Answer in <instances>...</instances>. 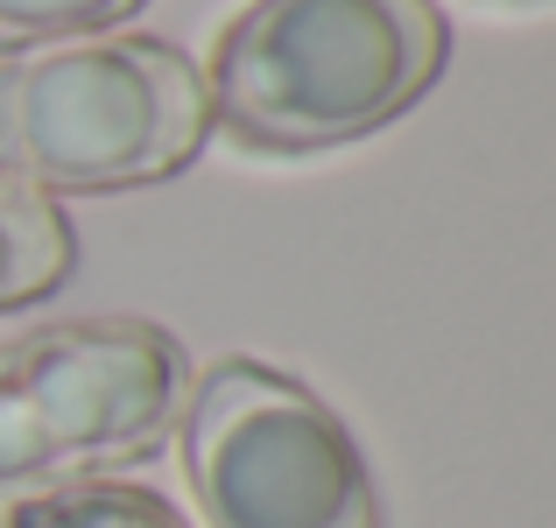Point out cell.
<instances>
[{
    "instance_id": "obj_5",
    "label": "cell",
    "mask_w": 556,
    "mask_h": 528,
    "mask_svg": "<svg viewBox=\"0 0 556 528\" xmlns=\"http://www.w3.org/2000/svg\"><path fill=\"white\" fill-rule=\"evenodd\" d=\"M71 254H78L71 218L56 212L42 190L0 176V317L36 303V297H50L71 275Z\"/></svg>"
},
{
    "instance_id": "obj_6",
    "label": "cell",
    "mask_w": 556,
    "mask_h": 528,
    "mask_svg": "<svg viewBox=\"0 0 556 528\" xmlns=\"http://www.w3.org/2000/svg\"><path fill=\"white\" fill-rule=\"evenodd\" d=\"M8 528H184V515L163 493L127 487V479H71V487L22 501Z\"/></svg>"
},
{
    "instance_id": "obj_7",
    "label": "cell",
    "mask_w": 556,
    "mask_h": 528,
    "mask_svg": "<svg viewBox=\"0 0 556 528\" xmlns=\"http://www.w3.org/2000/svg\"><path fill=\"white\" fill-rule=\"evenodd\" d=\"M141 0H0V50H50L135 14Z\"/></svg>"
},
{
    "instance_id": "obj_3",
    "label": "cell",
    "mask_w": 556,
    "mask_h": 528,
    "mask_svg": "<svg viewBox=\"0 0 556 528\" xmlns=\"http://www.w3.org/2000/svg\"><path fill=\"white\" fill-rule=\"evenodd\" d=\"M190 402V360L149 317H64L0 345V493L149 458Z\"/></svg>"
},
{
    "instance_id": "obj_2",
    "label": "cell",
    "mask_w": 556,
    "mask_h": 528,
    "mask_svg": "<svg viewBox=\"0 0 556 528\" xmlns=\"http://www.w3.org/2000/svg\"><path fill=\"white\" fill-rule=\"evenodd\" d=\"M212 92L177 42L78 36L0 64V176L28 190H135L204 149Z\"/></svg>"
},
{
    "instance_id": "obj_1",
    "label": "cell",
    "mask_w": 556,
    "mask_h": 528,
    "mask_svg": "<svg viewBox=\"0 0 556 528\" xmlns=\"http://www.w3.org/2000/svg\"><path fill=\"white\" fill-rule=\"evenodd\" d=\"M437 0H247L212 50V113L254 149H339L437 85Z\"/></svg>"
},
{
    "instance_id": "obj_4",
    "label": "cell",
    "mask_w": 556,
    "mask_h": 528,
    "mask_svg": "<svg viewBox=\"0 0 556 528\" xmlns=\"http://www.w3.org/2000/svg\"><path fill=\"white\" fill-rule=\"evenodd\" d=\"M184 465L212 528H380V493L325 394L218 360L184 402Z\"/></svg>"
}]
</instances>
